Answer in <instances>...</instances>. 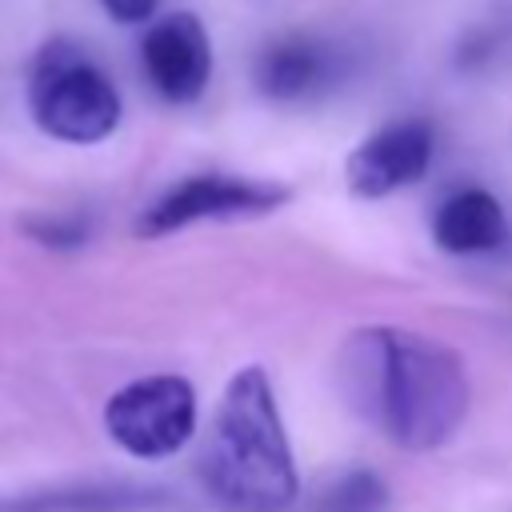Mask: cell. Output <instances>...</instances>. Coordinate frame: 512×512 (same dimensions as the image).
I'll return each mask as SVG.
<instances>
[{
	"mask_svg": "<svg viewBox=\"0 0 512 512\" xmlns=\"http://www.w3.org/2000/svg\"><path fill=\"white\" fill-rule=\"evenodd\" d=\"M432 148H436V140H432L428 120H416V116L392 120L352 148V156L344 164V180H348L352 196L380 200L396 188L416 184L432 164Z\"/></svg>",
	"mask_w": 512,
	"mask_h": 512,
	"instance_id": "6",
	"label": "cell"
},
{
	"mask_svg": "<svg viewBox=\"0 0 512 512\" xmlns=\"http://www.w3.org/2000/svg\"><path fill=\"white\" fill-rule=\"evenodd\" d=\"M340 388L348 404L404 452H432L468 416L472 384L464 360L436 336L372 324L340 348Z\"/></svg>",
	"mask_w": 512,
	"mask_h": 512,
	"instance_id": "1",
	"label": "cell"
},
{
	"mask_svg": "<svg viewBox=\"0 0 512 512\" xmlns=\"http://www.w3.org/2000/svg\"><path fill=\"white\" fill-rule=\"evenodd\" d=\"M104 428L136 460L172 456L196 432V392L176 372L128 380L108 396Z\"/></svg>",
	"mask_w": 512,
	"mask_h": 512,
	"instance_id": "4",
	"label": "cell"
},
{
	"mask_svg": "<svg viewBox=\"0 0 512 512\" xmlns=\"http://www.w3.org/2000/svg\"><path fill=\"white\" fill-rule=\"evenodd\" d=\"M24 232L44 248H80L88 240V220L80 212H52V216H28Z\"/></svg>",
	"mask_w": 512,
	"mask_h": 512,
	"instance_id": "12",
	"label": "cell"
},
{
	"mask_svg": "<svg viewBox=\"0 0 512 512\" xmlns=\"http://www.w3.org/2000/svg\"><path fill=\"white\" fill-rule=\"evenodd\" d=\"M336 76H340V56L332 52V44H324L308 32H288V36L268 40L252 68L256 92L276 104L312 100V96L328 92L336 84Z\"/></svg>",
	"mask_w": 512,
	"mask_h": 512,
	"instance_id": "8",
	"label": "cell"
},
{
	"mask_svg": "<svg viewBox=\"0 0 512 512\" xmlns=\"http://www.w3.org/2000/svg\"><path fill=\"white\" fill-rule=\"evenodd\" d=\"M508 232L504 208L492 192L484 188H460L452 192L436 216H432V240L452 252V256H476V252H492Z\"/></svg>",
	"mask_w": 512,
	"mask_h": 512,
	"instance_id": "9",
	"label": "cell"
},
{
	"mask_svg": "<svg viewBox=\"0 0 512 512\" xmlns=\"http://www.w3.org/2000/svg\"><path fill=\"white\" fill-rule=\"evenodd\" d=\"M384 504H388V484L368 468H352L320 492L316 512H384Z\"/></svg>",
	"mask_w": 512,
	"mask_h": 512,
	"instance_id": "11",
	"label": "cell"
},
{
	"mask_svg": "<svg viewBox=\"0 0 512 512\" xmlns=\"http://www.w3.org/2000/svg\"><path fill=\"white\" fill-rule=\"evenodd\" d=\"M164 492L140 484H68L48 492H24L0 500V512H148L160 508Z\"/></svg>",
	"mask_w": 512,
	"mask_h": 512,
	"instance_id": "10",
	"label": "cell"
},
{
	"mask_svg": "<svg viewBox=\"0 0 512 512\" xmlns=\"http://www.w3.org/2000/svg\"><path fill=\"white\" fill-rule=\"evenodd\" d=\"M28 112L36 128L64 144H96L120 124V92L112 76L76 40H48L28 72Z\"/></svg>",
	"mask_w": 512,
	"mask_h": 512,
	"instance_id": "3",
	"label": "cell"
},
{
	"mask_svg": "<svg viewBox=\"0 0 512 512\" xmlns=\"http://www.w3.org/2000/svg\"><path fill=\"white\" fill-rule=\"evenodd\" d=\"M100 4H104V12H108L112 20H120V24H140V20H152V12H156L160 0H100Z\"/></svg>",
	"mask_w": 512,
	"mask_h": 512,
	"instance_id": "13",
	"label": "cell"
},
{
	"mask_svg": "<svg viewBox=\"0 0 512 512\" xmlns=\"http://www.w3.org/2000/svg\"><path fill=\"white\" fill-rule=\"evenodd\" d=\"M288 200L284 184L236 176V172H196L172 184L160 200H152L136 216V236L160 240L200 220H240V216H264L276 212Z\"/></svg>",
	"mask_w": 512,
	"mask_h": 512,
	"instance_id": "5",
	"label": "cell"
},
{
	"mask_svg": "<svg viewBox=\"0 0 512 512\" xmlns=\"http://www.w3.org/2000/svg\"><path fill=\"white\" fill-rule=\"evenodd\" d=\"M140 60H144L152 88L172 104L200 100V92L208 88V76H212V44H208L204 24L192 12L160 16L144 32Z\"/></svg>",
	"mask_w": 512,
	"mask_h": 512,
	"instance_id": "7",
	"label": "cell"
},
{
	"mask_svg": "<svg viewBox=\"0 0 512 512\" xmlns=\"http://www.w3.org/2000/svg\"><path fill=\"white\" fill-rule=\"evenodd\" d=\"M204 492L228 512H284L296 504L300 480L292 444L276 408L272 380L260 364H244L220 392L208 440L196 456Z\"/></svg>",
	"mask_w": 512,
	"mask_h": 512,
	"instance_id": "2",
	"label": "cell"
}]
</instances>
